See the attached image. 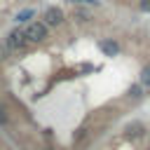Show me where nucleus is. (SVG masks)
Here are the masks:
<instances>
[{
	"label": "nucleus",
	"mask_w": 150,
	"mask_h": 150,
	"mask_svg": "<svg viewBox=\"0 0 150 150\" xmlns=\"http://www.w3.org/2000/svg\"><path fill=\"white\" fill-rule=\"evenodd\" d=\"M101 52H103L105 56H115V54L120 52V45L112 42V40H103V42H101Z\"/></svg>",
	"instance_id": "nucleus-4"
},
{
	"label": "nucleus",
	"mask_w": 150,
	"mask_h": 150,
	"mask_svg": "<svg viewBox=\"0 0 150 150\" xmlns=\"http://www.w3.org/2000/svg\"><path fill=\"white\" fill-rule=\"evenodd\" d=\"M141 9L143 12H150V0H141Z\"/></svg>",
	"instance_id": "nucleus-8"
},
{
	"label": "nucleus",
	"mask_w": 150,
	"mask_h": 150,
	"mask_svg": "<svg viewBox=\"0 0 150 150\" xmlns=\"http://www.w3.org/2000/svg\"><path fill=\"white\" fill-rule=\"evenodd\" d=\"M75 2H94V0H75Z\"/></svg>",
	"instance_id": "nucleus-10"
},
{
	"label": "nucleus",
	"mask_w": 150,
	"mask_h": 150,
	"mask_svg": "<svg viewBox=\"0 0 150 150\" xmlns=\"http://www.w3.org/2000/svg\"><path fill=\"white\" fill-rule=\"evenodd\" d=\"M45 23L47 26H59L61 21H63V12L59 9V7H47V12H45Z\"/></svg>",
	"instance_id": "nucleus-3"
},
{
	"label": "nucleus",
	"mask_w": 150,
	"mask_h": 150,
	"mask_svg": "<svg viewBox=\"0 0 150 150\" xmlns=\"http://www.w3.org/2000/svg\"><path fill=\"white\" fill-rule=\"evenodd\" d=\"M141 84H143V87H150V66H145V68L141 70Z\"/></svg>",
	"instance_id": "nucleus-5"
},
{
	"label": "nucleus",
	"mask_w": 150,
	"mask_h": 150,
	"mask_svg": "<svg viewBox=\"0 0 150 150\" xmlns=\"http://www.w3.org/2000/svg\"><path fill=\"white\" fill-rule=\"evenodd\" d=\"M26 35V42H42L47 38V23H40V21H33L28 23V28L23 30Z\"/></svg>",
	"instance_id": "nucleus-1"
},
{
	"label": "nucleus",
	"mask_w": 150,
	"mask_h": 150,
	"mask_svg": "<svg viewBox=\"0 0 150 150\" xmlns=\"http://www.w3.org/2000/svg\"><path fill=\"white\" fill-rule=\"evenodd\" d=\"M141 129H143L141 124H134V127H129V129H127V134H129V136H138V134H141Z\"/></svg>",
	"instance_id": "nucleus-7"
},
{
	"label": "nucleus",
	"mask_w": 150,
	"mask_h": 150,
	"mask_svg": "<svg viewBox=\"0 0 150 150\" xmlns=\"http://www.w3.org/2000/svg\"><path fill=\"white\" fill-rule=\"evenodd\" d=\"M138 91H141V89H138V87H131V89H129V94H131V96H141V94H138Z\"/></svg>",
	"instance_id": "nucleus-9"
},
{
	"label": "nucleus",
	"mask_w": 150,
	"mask_h": 150,
	"mask_svg": "<svg viewBox=\"0 0 150 150\" xmlns=\"http://www.w3.org/2000/svg\"><path fill=\"white\" fill-rule=\"evenodd\" d=\"M28 42H26V35H23V30H12L9 35H7V47L9 49H21V47H26Z\"/></svg>",
	"instance_id": "nucleus-2"
},
{
	"label": "nucleus",
	"mask_w": 150,
	"mask_h": 150,
	"mask_svg": "<svg viewBox=\"0 0 150 150\" xmlns=\"http://www.w3.org/2000/svg\"><path fill=\"white\" fill-rule=\"evenodd\" d=\"M30 16H33V9H23V12L16 14V21H26V19H30Z\"/></svg>",
	"instance_id": "nucleus-6"
}]
</instances>
